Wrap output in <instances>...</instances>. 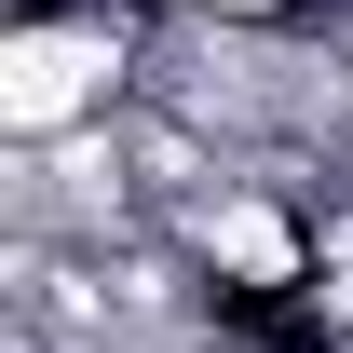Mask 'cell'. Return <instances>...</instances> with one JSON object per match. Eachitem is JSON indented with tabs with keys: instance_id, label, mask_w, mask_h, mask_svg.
<instances>
[{
	"instance_id": "obj_1",
	"label": "cell",
	"mask_w": 353,
	"mask_h": 353,
	"mask_svg": "<svg viewBox=\"0 0 353 353\" xmlns=\"http://www.w3.org/2000/svg\"><path fill=\"white\" fill-rule=\"evenodd\" d=\"M150 14L163 0H123V14H14L0 28V150H54L82 123H123L136 82H150Z\"/></svg>"
}]
</instances>
